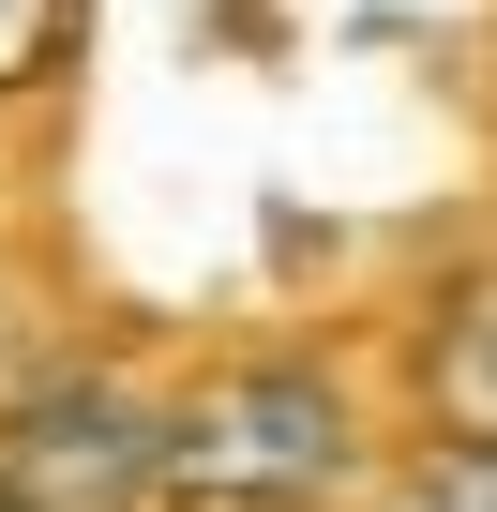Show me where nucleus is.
Returning a JSON list of instances; mask_svg holds the SVG:
<instances>
[{"instance_id":"f257e3e1","label":"nucleus","mask_w":497,"mask_h":512,"mask_svg":"<svg viewBox=\"0 0 497 512\" xmlns=\"http://www.w3.org/2000/svg\"><path fill=\"white\" fill-rule=\"evenodd\" d=\"M332 482H347V392L317 362H226L211 392L166 407L151 497H181V512H302Z\"/></svg>"},{"instance_id":"f03ea898","label":"nucleus","mask_w":497,"mask_h":512,"mask_svg":"<svg viewBox=\"0 0 497 512\" xmlns=\"http://www.w3.org/2000/svg\"><path fill=\"white\" fill-rule=\"evenodd\" d=\"M151 467H166V407L76 377V392H31L0 422V497L16 512H151Z\"/></svg>"},{"instance_id":"7ed1b4c3","label":"nucleus","mask_w":497,"mask_h":512,"mask_svg":"<svg viewBox=\"0 0 497 512\" xmlns=\"http://www.w3.org/2000/svg\"><path fill=\"white\" fill-rule=\"evenodd\" d=\"M437 407H452V437H467V452H497V287H467V302H452Z\"/></svg>"},{"instance_id":"20e7f679","label":"nucleus","mask_w":497,"mask_h":512,"mask_svg":"<svg viewBox=\"0 0 497 512\" xmlns=\"http://www.w3.org/2000/svg\"><path fill=\"white\" fill-rule=\"evenodd\" d=\"M61 46H76V0H0V91H31Z\"/></svg>"},{"instance_id":"39448f33","label":"nucleus","mask_w":497,"mask_h":512,"mask_svg":"<svg viewBox=\"0 0 497 512\" xmlns=\"http://www.w3.org/2000/svg\"><path fill=\"white\" fill-rule=\"evenodd\" d=\"M407 512H497V452L437 437V452H422V482H407Z\"/></svg>"},{"instance_id":"423d86ee","label":"nucleus","mask_w":497,"mask_h":512,"mask_svg":"<svg viewBox=\"0 0 497 512\" xmlns=\"http://www.w3.org/2000/svg\"><path fill=\"white\" fill-rule=\"evenodd\" d=\"M0 512H16V497H0Z\"/></svg>"}]
</instances>
